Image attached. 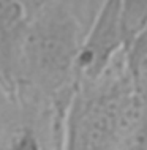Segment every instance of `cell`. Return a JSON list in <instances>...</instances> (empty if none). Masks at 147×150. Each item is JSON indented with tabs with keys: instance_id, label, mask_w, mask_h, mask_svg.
Wrapping results in <instances>:
<instances>
[{
	"instance_id": "obj_1",
	"label": "cell",
	"mask_w": 147,
	"mask_h": 150,
	"mask_svg": "<svg viewBox=\"0 0 147 150\" xmlns=\"http://www.w3.org/2000/svg\"><path fill=\"white\" fill-rule=\"evenodd\" d=\"M147 120V98L133 88L126 71L76 82L68 103L62 150H119L133 142Z\"/></svg>"
},
{
	"instance_id": "obj_2",
	"label": "cell",
	"mask_w": 147,
	"mask_h": 150,
	"mask_svg": "<svg viewBox=\"0 0 147 150\" xmlns=\"http://www.w3.org/2000/svg\"><path fill=\"white\" fill-rule=\"evenodd\" d=\"M77 24L62 5L38 6L26 19L14 55V90L27 86L44 95L76 87L81 51Z\"/></svg>"
},
{
	"instance_id": "obj_3",
	"label": "cell",
	"mask_w": 147,
	"mask_h": 150,
	"mask_svg": "<svg viewBox=\"0 0 147 150\" xmlns=\"http://www.w3.org/2000/svg\"><path fill=\"white\" fill-rule=\"evenodd\" d=\"M125 27L120 0H103L77 57V82L106 74L119 52L125 51Z\"/></svg>"
},
{
	"instance_id": "obj_4",
	"label": "cell",
	"mask_w": 147,
	"mask_h": 150,
	"mask_svg": "<svg viewBox=\"0 0 147 150\" xmlns=\"http://www.w3.org/2000/svg\"><path fill=\"white\" fill-rule=\"evenodd\" d=\"M27 14L24 0H0V82L13 95L14 55Z\"/></svg>"
},
{
	"instance_id": "obj_5",
	"label": "cell",
	"mask_w": 147,
	"mask_h": 150,
	"mask_svg": "<svg viewBox=\"0 0 147 150\" xmlns=\"http://www.w3.org/2000/svg\"><path fill=\"white\" fill-rule=\"evenodd\" d=\"M125 71L133 88L147 98V24L125 46Z\"/></svg>"
},
{
	"instance_id": "obj_6",
	"label": "cell",
	"mask_w": 147,
	"mask_h": 150,
	"mask_svg": "<svg viewBox=\"0 0 147 150\" xmlns=\"http://www.w3.org/2000/svg\"><path fill=\"white\" fill-rule=\"evenodd\" d=\"M126 44L147 24V0H120ZM125 44V46H126Z\"/></svg>"
},
{
	"instance_id": "obj_7",
	"label": "cell",
	"mask_w": 147,
	"mask_h": 150,
	"mask_svg": "<svg viewBox=\"0 0 147 150\" xmlns=\"http://www.w3.org/2000/svg\"><path fill=\"white\" fill-rule=\"evenodd\" d=\"M10 150H41L40 142L32 129H24L14 137Z\"/></svg>"
},
{
	"instance_id": "obj_8",
	"label": "cell",
	"mask_w": 147,
	"mask_h": 150,
	"mask_svg": "<svg viewBox=\"0 0 147 150\" xmlns=\"http://www.w3.org/2000/svg\"><path fill=\"white\" fill-rule=\"evenodd\" d=\"M11 93L6 90V87L0 82V123H2L3 117L6 114V108H8V100H10Z\"/></svg>"
}]
</instances>
